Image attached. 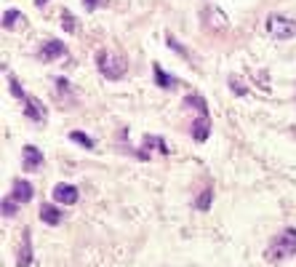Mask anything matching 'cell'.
<instances>
[{
    "label": "cell",
    "mask_w": 296,
    "mask_h": 267,
    "mask_svg": "<svg viewBox=\"0 0 296 267\" xmlns=\"http://www.w3.org/2000/svg\"><path fill=\"white\" fill-rule=\"evenodd\" d=\"M32 184L27 182V179H13V184H11V198L16 200V203H27V200H32Z\"/></svg>",
    "instance_id": "52a82bcc"
},
{
    "label": "cell",
    "mask_w": 296,
    "mask_h": 267,
    "mask_svg": "<svg viewBox=\"0 0 296 267\" xmlns=\"http://www.w3.org/2000/svg\"><path fill=\"white\" fill-rule=\"evenodd\" d=\"M13 214H16V200H8V198H5V200H3V216H13Z\"/></svg>",
    "instance_id": "d6986e66"
},
{
    "label": "cell",
    "mask_w": 296,
    "mask_h": 267,
    "mask_svg": "<svg viewBox=\"0 0 296 267\" xmlns=\"http://www.w3.org/2000/svg\"><path fill=\"white\" fill-rule=\"evenodd\" d=\"M64 30L67 32H75V24H72V16H69V14L64 11Z\"/></svg>",
    "instance_id": "603a6c76"
},
{
    "label": "cell",
    "mask_w": 296,
    "mask_h": 267,
    "mask_svg": "<svg viewBox=\"0 0 296 267\" xmlns=\"http://www.w3.org/2000/svg\"><path fill=\"white\" fill-rule=\"evenodd\" d=\"M32 259V248H29V230L21 232V248H19V267H29Z\"/></svg>",
    "instance_id": "7c38bea8"
},
{
    "label": "cell",
    "mask_w": 296,
    "mask_h": 267,
    "mask_svg": "<svg viewBox=\"0 0 296 267\" xmlns=\"http://www.w3.org/2000/svg\"><path fill=\"white\" fill-rule=\"evenodd\" d=\"M69 139H72V142H77V144H83L85 150H93V142L85 136L83 131H69Z\"/></svg>",
    "instance_id": "2e32d148"
},
{
    "label": "cell",
    "mask_w": 296,
    "mask_h": 267,
    "mask_svg": "<svg viewBox=\"0 0 296 267\" xmlns=\"http://www.w3.org/2000/svg\"><path fill=\"white\" fill-rule=\"evenodd\" d=\"M21 19H24V14L16 11V8H13V11H5V14H3V27H5V30H16V27L21 24Z\"/></svg>",
    "instance_id": "5bb4252c"
},
{
    "label": "cell",
    "mask_w": 296,
    "mask_h": 267,
    "mask_svg": "<svg viewBox=\"0 0 296 267\" xmlns=\"http://www.w3.org/2000/svg\"><path fill=\"white\" fill-rule=\"evenodd\" d=\"M168 48H174L176 54H182V56H187V51H184V48H182V46H179V43L174 40V38H168Z\"/></svg>",
    "instance_id": "7402d4cb"
},
{
    "label": "cell",
    "mask_w": 296,
    "mask_h": 267,
    "mask_svg": "<svg viewBox=\"0 0 296 267\" xmlns=\"http://www.w3.org/2000/svg\"><path fill=\"white\" fill-rule=\"evenodd\" d=\"M294 254H296V230L294 227H288V230H283L280 235H275V240L264 251V256H267L270 262H280V259L294 256Z\"/></svg>",
    "instance_id": "7a4b0ae2"
},
{
    "label": "cell",
    "mask_w": 296,
    "mask_h": 267,
    "mask_svg": "<svg viewBox=\"0 0 296 267\" xmlns=\"http://www.w3.org/2000/svg\"><path fill=\"white\" fill-rule=\"evenodd\" d=\"M67 54V48H64V43L61 40H45L43 46H40V56L43 62H53V59H59V56H64Z\"/></svg>",
    "instance_id": "ba28073f"
},
{
    "label": "cell",
    "mask_w": 296,
    "mask_h": 267,
    "mask_svg": "<svg viewBox=\"0 0 296 267\" xmlns=\"http://www.w3.org/2000/svg\"><path fill=\"white\" fill-rule=\"evenodd\" d=\"M230 83H232V91H235V94H246V91H248L246 86H243V80H240V78H235V75L230 78Z\"/></svg>",
    "instance_id": "ffe728a7"
},
{
    "label": "cell",
    "mask_w": 296,
    "mask_h": 267,
    "mask_svg": "<svg viewBox=\"0 0 296 267\" xmlns=\"http://www.w3.org/2000/svg\"><path fill=\"white\" fill-rule=\"evenodd\" d=\"M24 115L32 118L35 123H43V120H45V110H43V104H40V99H27Z\"/></svg>",
    "instance_id": "30bf717a"
},
{
    "label": "cell",
    "mask_w": 296,
    "mask_h": 267,
    "mask_svg": "<svg viewBox=\"0 0 296 267\" xmlns=\"http://www.w3.org/2000/svg\"><path fill=\"white\" fill-rule=\"evenodd\" d=\"M206 27L214 30V32L227 30V14H224L222 8H216V6H208L206 8Z\"/></svg>",
    "instance_id": "5b68a950"
},
{
    "label": "cell",
    "mask_w": 296,
    "mask_h": 267,
    "mask_svg": "<svg viewBox=\"0 0 296 267\" xmlns=\"http://www.w3.org/2000/svg\"><path fill=\"white\" fill-rule=\"evenodd\" d=\"M8 88H11V94H13V96H16V99H24V102H27L24 91H21V86L16 83V78H8Z\"/></svg>",
    "instance_id": "ac0fdd59"
},
{
    "label": "cell",
    "mask_w": 296,
    "mask_h": 267,
    "mask_svg": "<svg viewBox=\"0 0 296 267\" xmlns=\"http://www.w3.org/2000/svg\"><path fill=\"white\" fill-rule=\"evenodd\" d=\"M77 198H80V192H77V187H75V184H67V182L53 184V200H56V203L72 206V203H77Z\"/></svg>",
    "instance_id": "277c9868"
},
{
    "label": "cell",
    "mask_w": 296,
    "mask_h": 267,
    "mask_svg": "<svg viewBox=\"0 0 296 267\" xmlns=\"http://www.w3.org/2000/svg\"><path fill=\"white\" fill-rule=\"evenodd\" d=\"M104 3H107V0H83V6H85L88 11H93L96 6H104Z\"/></svg>",
    "instance_id": "44dd1931"
},
{
    "label": "cell",
    "mask_w": 296,
    "mask_h": 267,
    "mask_svg": "<svg viewBox=\"0 0 296 267\" xmlns=\"http://www.w3.org/2000/svg\"><path fill=\"white\" fill-rule=\"evenodd\" d=\"M208 134H211V123H208V118H198V120L192 123V139L195 142H206Z\"/></svg>",
    "instance_id": "9c48e42d"
},
{
    "label": "cell",
    "mask_w": 296,
    "mask_h": 267,
    "mask_svg": "<svg viewBox=\"0 0 296 267\" xmlns=\"http://www.w3.org/2000/svg\"><path fill=\"white\" fill-rule=\"evenodd\" d=\"M96 67L107 80H118V78H123L126 70H128L126 56H123L120 51H112V48H104V51L96 54Z\"/></svg>",
    "instance_id": "6da1fadb"
},
{
    "label": "cell",
    "mask_w": 296,
    "mask_h": 267,
    "mask_svg": "<svg viewBox=\"0 0 296 267\" xmlns=\"http://www.w3.org/2000/svg\"><path fill=\"white\" fill-rule=\"evenodd\" d=\"M264 30H267L270 38H275V40H288V38L296 35V22L291 16H280V14H272L264 22Z\"/></svg>",
    "instance_id": "3957f363"
},
{
    "label": "cell",
    "mask_w": 296,
    "mask_h": 267,
    "mask_svg": "<svg viewBox=\"0 0 296 267\" xmlns=\"http://www.w3.org/2000/svg\"><path fill=\"white\" fill-rule=\"evenodd\" d=\"M35 3H37V6H40V8H43V6L48 3V0H35Z\"/></svg>",
    "instance_id": "cb8c5ba5"
},
{
    "label": "cell",
    "mask_w": 296,
    "mask_h": 267,
    "mask_svg": "<svg viewBox=\"0 0 296 267\" xmlns=\"http://www.w3.org/2000/svg\"><path fill=\"white\" fill-rule=\"evenodd\" d=\"M40 219L45 224H59L61 222V211L56 206H51V203H43L40 206Z\"/></svg>",
    "instance_id": "8fae6325"
},
{
    "label": "cell",
    "mask_w": 296,
    "mask_h": 267,
    "mask_svg": "<svg viewBox=\"0 0 296 267\" xmlns=\"http://www.w3.org/2000/svg\"><path fill=\"white\" fill-rule=\"evenodd\" d=\"M21 166H24V171H35L43 166V152L37 150L35 144H27L24 150H21Z\"/></svg>",
    "instance_id": "8992f818"
},
{
    "label": "cell",
    "mask_w": 296,
    "mask_h": 267,
    "mask_svg": "<svg viewBox=\"0 0 296 267\" xmlns=\"http://www.w3.org/2000/svg\"><path fill=\"white\" fill-rule=\"evenodd\" d=\"M195 208H200V211H208V208H211V190H203V192L198 195Z\"/></svg>",
    "instance_id": "e0dca14e"
},
{
    "label": "cell",
    "mask_w": 296,
    "mask_h": 267,
    "mask_svg": "<svg viewBox=\"0 0 296 267\" xmlns=\"http://www.w3.org/2000/svg\"><path fill=\"white\" fill-rule=\"evenodd\" d=\"M184 104H187V107H192V110H198V112H203V115H206V99H200L198 94H190V96L184 99Z\"/></svg>",
    "instance_id": "9a60e30c"
},
{
    "label": "cell",
    "mask_w": 296,
    "mask_h": 267,
    "mask_svg": "<svg viewBox=\"0 0 296 267\" xmlns=\"http://www.w3.org/2000/svg\"><path fill=\"white\" fill-rule=\"evenodd\" d=\"M152 72H155V83H158L160 88H174V86H176V80L166 72V70H160V64H155Z\"/></svg>",
    "instance_id": "4fadbf2b"
}]
</instances>
